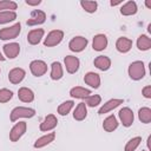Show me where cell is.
<instances>
[{
  "label": "cell",
  "mask_w": 151,
  "mask_h": 151,
  "mask_svg": "<svg viewBox=\"0 0 151 151\" xmlns=\"http://www.w3.org/2000/svg\"><path fill=\"white\" fill-rule=\"evenodd\" d=\"M138 119L144 124L151 123V109L146 106L140 107L138 110Z\"/></svg>",
  "instance_id": "f1b7e54d"
},
{
  "label": "cell",
  "mask_w": 151,
  "mask_h": 151,
  "mask_svg": "<svg viewBox=\"0 0 151 151\" xmlns=\"http://www.w3.org/2000/svg\"><path fill=\"white\" fill-rule=\"evenodd\" d=\"M88 44V40L85 38V37H81V35H77L74 38H72L68 42V48L70 51L72 52H76V53H79V52H83L86 46Z\"/></svg>",
  "instance_id": "5b68a950"
},
{
  "label": "cell",
  "mask_w": 151,
  "mask_h": 151,
  "mask_svg": "<svg viewBox=\"0 0 151 151\" xmlns=\"http://www.w3.org/2000/svg\"><path fill=\"white\" fill-rule=\"evenodd\" d=\"M57 125H58V119H57V117L54 114L51 113V114H47L44 118V120L40 123L39 129L42 132H48V131L54 130L57 127Z\"/></svg>",
  "instance_id": "7c38bea8"
},
{
  "label": "cell",
  "mask_w": 151,
  "mask_h": 151,
  "mask_svg": "<svg viewBox=\"0 0 151 151\" xmlns=\"http://www.w3.org/2000/svg\"><path fill=\"white\" fill-rule=\"evenodd\" d=\"M35 116V110L31 107H25V106H17L14 107L11 113H9V119L11 122H17L20 118H32Z\"/></svg>",
  "instance_id": "7a4b0ae2"
},
{
  "label": "cell",
  "mask_w": 151,
  "mask_h": 151,
  "mask_svg": "<svg viewBox=\"0 0 151 151\" xmlns=\"http://www.w3.org/2000/svg\"><path fill=\"white\" fill-rule=\"evenodd\" d=\"M5 60V57L2 55V53H1V51H0V61H4Z\"/></svg>",
  "instance_id": "ab89813d"
},
{
  "label": "cell",
  "mask_w": 151,
  "mask_h": 151,
  "mask_svg": "<svg viewBox=\"0 0 151 151\" xmlns=\"http://www.w3.org/2000/svg\"><path fill=\"white\" fill-rule=\"evenodd\" d=\"M18 98L22 103H32L34 100V92L28 87H20L18 90Z\"/></svg>",
  "instance_id": "cb8c5ba5"
},
{
  "label": "cell",
  "mask_w": 151,
  "mask_h": 151,
  "mask_svg": "<svg viewBox=\"0 0 151 151\" xmlns=\"http://www.w3.org/2000/svg\"><path fill=\"white\" fill-rule=\"evenodd\" d=\"M87 117V106H86V104L85 103H79L77 106H76V109H74V111H73V118L76 119V120H78V122H81V120H84L85 118Z\"/></svg>",
  "instance_id": "484cf974"
},
{
  "label": "cell",
  "mask_w": 151,
  "mask_h": 151,
  "mask_svg": "<svg viewBox=\"0 0 151 151\" xmlns=\"http://www.w3.org/2000/svg\"><path fill=\"white\" fill-rule=\"evenodd\" d=\"M142 151H144V150H142Z\"/></svg>",
  "instance_id": "b9f144b4"
},
{
  "label": "cell",
  "mask_w": 151,
  "mask_h": 151,
  "mask_svg": "<svg viewBox=\"0 0 151 151\" xmlns=\"http://www.w3.org/2000/svg\"><path fill=\"white\" fill-rule=\"evenodd\" d=\"M80 6L85 12L94 13L98 8V2L97 1H80Z\"/></svg>",
  "instance_id": "836d02e7"
},
{
  "label": "cell",
  "mask_w": 151,
  "mask_h": 151,
  "mask_svg": "<svg viewBox=\"0 0 151 151\" xmlns=\"http://www.w3.org/2000/svg\"><path fill=\"white\" fill-rule=\"evenodd\" d=\"M26 77V71L21 67H14L8 72V80L11 84L17 85L20 84Z\"/></svg>",
  "instance_id": "8fae6325"
},
{
  "label": "cell",
  "mask_w": 151,
  "mask_h": 151,
  "mask_svg": "<svg viewBox=\"0 0 151 151\" xmlns=\"http://www.w3.org/2000/svg\"><path fill=\"white\" fill-rule=\"evenodd\" d=\"M2 50L5 53V58L14 59L20 53V45L18 42H8L2 46Z\"/></svg>",
  "instance_id": "4fadbf2b"
},
{
  "label": "cell",
  "mask_w": 151,
  "mask_h": 151,
  "mask_svg": "<svg viewBox=\"0 0 151 151\" xmlns=\"http://www.w3.org/2000/svg\"><path fill=\"white\" fill-rule=\"evenodd\" d=\"M50 77L52 80H60L64 77V68L59 61H53L51 64V72Z\"/></svg>",
  "instance_id": "44dd1931"
},
{
  "label": "cell",
  "mask_w": 151,
  "mask_h": 151,
  "mask_svg": "<svg viewBox=\"0 0 151 151\" xmlns=\"http://www.w3.org/2000/svg\"><path fill=\"white\" fill-rule=\"evenodd\" d=\"M44 34H45V31L42 28H34V29H31L27 34V41L28 44L31 45H38L41 39L44 38Z\"/></svg>",
  "instance_id": "e0dca14e"
},
{
  "label": "cell",
  "mask_w": 151,
  "mask_h": 151,
  "mask_svg": "<svg viewBox=\"0 0 151 151\" xmlns=\"http://www.w3.org/2000/svg\"><path fill=\"white\" fill-rule=\"evenodd\" d=\"M145 5H146L147 8H151V2H150V0H146V1H145Z\"/></svg>",
  "instance_id": "f35d334b"
},
{
  "label": "cell",
  "mask_w": 151,
  "mask_h": 151,
  "mask_svg": "<svg viewBox=\"0 0 151 151\" xmlns=\"http://www.w3.org/2000/svg\"><path fill=\"white\" fill-rule=\"evenodd\" d=\"M132 40L126 37H120L116 41V48L120 53H127L132 47Z\"/></svg>",
  "instance_id": "ac0fdd59"
},
{
  "label": "cell",
  "mask_w": 151,
  "mask_h": 151,
  "mask_svg": "<svg viewBox=\"0 0 151 151\" xmlns=\"http://www.w3.org/2000/svg\"><path fill=\"white\" fill-rule=\"evenodd\" d=\"M138 11V6L136 4V1H127L124 5H122L120 7V14L124 17H130V15H134Z\"/></svg>",
  "instance_id": "7402d4cb"
},
{
  "label": "cell",
  "mask_w": 151,
  "mask_h": 151,
  "mask_svg": "<svg viewBox=\"0 0 151 151\" xmlns=\"http://www.w3.org/2000/svg\"><path fill=\"white\" fill-rule=\"evenodd\" d=\"M118 125H119V123H118V120H117L114 114H110L103 122V129L106 132H113L118 127Z\"/></svg>",
  "instance_id": "d4e9b609"
},
{
  "label": "cell",
  "mask_w": 151,
  "mask_h": 151,
  "mask_svg": "<svg viewBox=\"0 0 151 151\" xmlns=\"http://www.w3.org/2000/svg\"><path fill=\"white\" fill-rule=\"evenodd\" d=\"M17 19V13L12 11H4L0 12V25L8 24L11 21H14Z\"/></svg>",
  "instance_id": "f546056e"
},
{
  "label": "cell",
  "mask_w": 151,
  "mask_h": 151,
  "mask_svg": "<svg viewBox=\"0 0 151 151\" xmlns=\"http://www.w3.org/2000/svg\"><path fill=\"white\" fill-rule=\"evenodd\" d=\"M127 73H129V77L132 79V80H140L145 77V66H144V63L142 60H136V61H132L130 65H129V68H127Z\"/></svg>",
  "instance_id": "6da1fadb"
},
{
  "label": "cell",
  "mask_w": 151,
  "mask_h": 151,
  "mask_svg": "<svg viewBox=\"0 0 151 151\" xmlns=\"http://www.w3.org/2000/svg\"><path fill=\"white\" fill-rule=\"evenodd\" d=\"M137 48L139 51H147L151 48V38L146 34H142L137 39Z\"/></svg>",
  "instance_id": "4316f807"
},
{
  "label": "cell",
  "mask_w": 151,
  "mask_h": 151,
  "mask_svg": "<svg viewBox=\"0 0 151 151\" xmlns=\"http://www.w3.org/2000/svg\"><path fill=\"white\" fill-rule=\"evenodd\" d=\"M84 81L86 85L91 86L92 88H98L100 86V83H101V79H100V76L96 72H87L85 76H84Z\"/></svg>",
  "instance_id": "d6986e66"
},
{
  "label": "cell",
  "mask_w": 151,
  "mask_h": 151,
  "mask_svg": "<svg viewBox=\"0 0 151 151\" xmlns=\"http://www.w3.org/2000/svg\"><path fill=\"white\" fill-rule=\"evenodd\" d=\"M101 103V97L99 94H90L87 98H85V104L88 107H96Z\"/></svg>",
  "instance_id": "d6a6232c"
},
{
  "label": "cell",
  "mask_w": 151,
  "mask_h": 151,
  "mask_svg": "<svg viewBox=\"0 0 151 151\" xmlns=\"http://www.w3.org/2000/svg\"><path fill=\"white\" fill-rule=\"evenodd\" d=\"M73 106H74V101H73V100L63 101V103L58 106L57 112H58L60 116H67V114L71 112V110L73 109Z\"/></svg>",
  "instance_id": "83f0119b"
},
{
  "label": "cell",
  "mask_w": 151,
  "mask_h": 151,
  "mask_svg": "<svg viewBox=\"0 0 151 151\" xmlns=\"http://www.w3.org/2000/svg\"><path fill=\"white\" fill-rule=\"evenodd\" d=\"M21 32V24L17 22L9 27H4L0 29V39L1 40H12L19 37Z\"/></svg>",
  "instance_id": "3957f363"
},
{
  "label": "cell",
  "mask_w": 151,
  "mask_h": 151,
  "mask_svg": "<svg viewBox=\"0 0 151 151\" xmlns=\"http://www.w3.org/2000/svg\"><path fill=\"white\" fill-rule=\"evenodd\" d=\"M45 20H46V14H45L44 11H41V9H33L31 12L29 19L26 21V24L28 26H38V25L44 24Z\"/></svg>",
  "instance_id": "9c48e42d"
},
{
  "label": "cell",
  "mask_w": 151,
  "mask_h": 151,
  "mask_svg": "<svg viewBox=\"0 0 151 151\" xmlns=\"http://www.w3.org/2000/svg\"><path fill=\"white\" fill-rule=\"evenodd\" d=\"M64 66H65L67 73L73 74V73H76L79 70L80 60L77 57H74V55H66L64 58Z\"/></svg>",
  "instance_id": "30bf717a"
},
{
  "label": "cell",
  "mask_w": 151,
  "mask_h": 151,
  "mask_svg": "<svg viewBox=\"0 0 151 151\" xmlns=\"http://www.w3.org/2000/svg\"><path fill=\"white\" fill-rule=\"evenodd\" d=\"M142 94L144 98L146 99H151V86L150 85H146L145 87H143L142 90Z\"/></svg>",
  "instance_id": "d590c367"
},
{
  "label": "cell",
  "mask_w": 151,
  "mask_h": 151,
  "mask_svg": "<svg viewBox=\"0 0 151 151\" xmlns=\"http://www.w3.org/2000/svg\"><path fill=\"white\" fill-rule=\"evenodd\" d=\"M29 71L34 77H42L47 72V64L44 60H32L29 63Z\"/></svg>",
  "instance_id": "52a82bcc"
},
{
  "label": "cell",
  "mask_w": 151,
  "mask_h": 151,
  "mask_svg": "<svg viewBox=\"0 0 151 151\" xmlns=\"http://www.w3.org/2000/svg\"><path fill=\"white\" fill-rule=\"evenodd\" d=\"M118 116H119V119H120V123L123 124V126L130 127L133 124L134 114H133V111L130 107H123V109H120L119 112H118Z\"/></svg>",
  "instance_id": "ba28073f"
},
{
  "label": "cell",
  "mask_w": 151,
  "mask_h": 151,
  "mask_svg": "<svg viewBox=\"0 0 151 151\" xmlns=\"http://www.w3.org/2000/svg\"><path fill=\"white\" fill-rule=\"evenodd\" d=\"M119 4H122V1H110V5L111 6H117Z\"/></svg>",
  "instance_id": "74e56055"
},
{
  "label": "cell",
  "mask_w": 151,
  "mask_h": 151,
  "mask_svg": "<svg viewBox=\"0 0 151 151\" xmlns=\"http://www.w3.org/2000/svg\"><path fill=\"white\" fill-rule=\"evenodd\" d=\"M13 98V92L8 88H0V104L8 103Z\"/></svg>",
  "instance_id": "e575fe53"
},
{
  "label": "cell",
  "mask_w": 151,
  "mask_h": 151,
  "mask_svg": "<svg viewBox=\"0 0 151 151\" xmlns=\"http://www.w3.org/2000/svg\"><path fill=\"white\" fill-rule=\"evenodd\" d=\"M90 94H92L91 90L81 87V86H74V87H72L70 90V96L72 98H76V99H85Z\"/></svg>",
  "instance_id": "ffe728a7"
},
{
  "label": "cell",
  "mask_w": 151,
  "mask_h": 151,
  "mask_svg": "<svg viewBox=\"0 0 151 151\" xmlns=\"http://www.w3.org/2000/svg\"><path fill=\"white\" fill-rule=\"evenodd\" d=\"M140 143H142V137L136 136V137L131 138V139L126 143V145H125L124 150H125V151H136V150H137V147L140 145Z\"/></svg>",
  "instance_id": "4dcf8cb0"
},
{
  "label": "cell",
  "mask_w": 151,
  "mask_h": 151,
  "mask_svg": "<svg viewBox=\"0 0 151 151\" xmlns=\"http://www.w3.org/2000/svg\"><path fill=\"white\" fill-rule=\"evenodd\" d=\"M107 44H109V40L105 34H96L92 40V48L94 51L100 52L107 47Z\"/></svg>",
  "instance_id": "9a60e30c"
},
{
  "label": "cell",
  "mask_w": 151,
  "mask_h": 151,
  "mask_svg": "<svg viewBox=\"0 0 151 151\" xmlns=\"http://www.w3.org/2000/svg\"><path fill=\"white\" fill-rule=\"evenodd\" d=\"M17 8H18V4L15 1H12V0H1L0 1V12H4V11L15 12Z\"/></svg>",
  "instance_id": "1f68e13d"
},
{
  "label": "cell",
  "mask_w": 151,
  "mask_h": 151,
  "mask_svg": "<svg viewBox=\"0 0 151 151\" xmlns=\"http://www.w3.org/2000/svg\"><path fill=\"white\" fill-rule=\"evenodd\" d=\"M54 139H55V132H48V133H46V134L39 137V138L34 142L33 146H34L35 149H41V147H45V146L50 145L52 142H54Z\"/></svg>",
  "instance_id": "2e32d148"
},
{
  "label": "cell",
  "mask_w": 151,
  "mask_h": 151,
  "mask_svg": "<svg viewBox=\"0 0 151 151\" xmlns=\"http://www.w3.org/2000/svg\"><path fill=\"white\" fill-rule=\"evenodd\" d=\"M94 66L100 71H107L111 67V59L106 55H98L93 60Z\"/></svg>",
  "instance_id": "603a6c76"
},
{
  "label": "cell",
  "mask_w": 151,
  "mask_h": 151,
  "mask_svg": "<svg viewBox=\"0 0 151 151\" xmlns=\"http://www.w3.org/2000/svg\"><path fill=\"white\" fill-rule=\"evenodd\" d=\"M25 2L28 6H38L41 4V0H25Z\"/></svg>",
  "instance_id": "8d00e7d4"
},
{
  "label": "cell",
  "mask_w": 151,
  "mask_h": 151,
  "mask_svg": "<svg viewBox=\"0 0 151 151\" xmlns=\"http://www.w3.org/2000/svg\"><path fill=\"white\" fill-rule=\"evenodd\" d=\"M123 103H124V100L120 99V98H113V99H110V100H107L106 103H104V104L101 105V107L99 109L98 113H99V114H104V113L111 112L112 110H114V109H117L119 105H122Z\"/></svg>",
  "instance_id": "5bb4252c"
},
{
  "label": "cell",
  "mask_w": 151,
  "mask_h": 151,
  "mask_svg": "<svg viewBox=\"0 0 151 151\" xmlns=\"http://www.w3.org/2000/svg\"><path fill=\"white\" fill-rule=\"evenodd\" d=\"M0 73H1V70H0Z\"/></svg>",
  "instance_id": "60d3db41"
},
{
  "label": "cell",
  "mask_w": 151,
  "mask_h": 151,
  "mask_svg": "<svg viewBox=\"0 0 151 151\" xmlns=\"http://www.w3.org/2000/svg\"><path fill=\"white\" fill-rule=\"evenodd\" d=\"M63 39H64V32L61 29H53L45 38L44 45L46 47H54V46L59 45L63 41Z\"/></svg>",
  "instance_id": "277c9868"
},
{
  "label": "cell",
  "mask_w": 151,
  "mask_h": 151,
  "mask_svg": "<svg viewBox=\"0 0 151 151\" xmlns=\"http://www.w3.org/2000/svg\"><path fill=\"white\" fill-rule=\"evenodd\" d=\"M26 130H27V124H26L25 122H19V123H17V124L11 129V131H9V140L13 142V143L18 142V140L25 134Z\"/></svg>",
  "instance_id": "8992f818"
}]
</instances>
